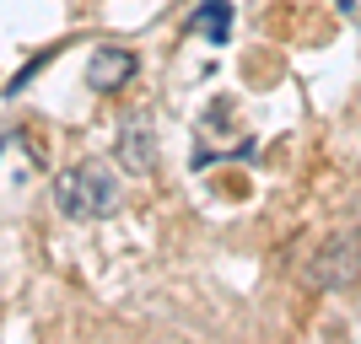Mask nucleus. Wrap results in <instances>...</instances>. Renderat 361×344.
Returning a JSON list of instances; mask_svg holds the SVG:
<instances>
[{
    "label": "nucleus",
    "instance_id": "f257e3e1",
    "mask_svg": "<svg viewBox=\"0 0 361 344\" xmlns=\"http://www.w3.org/2000/svg\"><path fill=\"white\" fill-rule=\"evenodd\" d=\"M54 205H60V215H71V221H103V215L119 210V183H114V172H108L103 162L71 167V172H60V183H54Z\"/></svg>",
    "mask_w": 361,
    "mask_h": 344
},
{
    "label": "nucleus",
    "instance_id": "0eeeda50",
    "mask_svg": "<svg viewBox=\"0 0 361 344\" xmlns=\"http://www.w3.org/2000/svg\"><path fill=\"white\" fill-rule=\"evenodd\" d=\"M334 6H340V11H345V16H356V0H334Z\"/></svg>",
    "mask_w": 361,
    "mask_h": 344
},
{
    "label": "nucleus",
    "instance_id": "39448f33",
    "mask_svg": "<svg viewBox=\"0 0 361 344\" xmlns=\"http://www.w3.org/2000/svg\"><path fill=\"white\" fill-rule=\"evenodd\" d=\"M189 32H200V38H211L221 49L232 38V0H200L195 16H189Z\"/></svg>",
    "mask_w": 361,
    "mask_h": 344
},
{
    "label": "nucleus",
    "instance_id": "f03ea898",
    "mask_svg": "<svg viewBox=\"0 0 361 344\" xmlns=\"http://www.w3.org/2000/svg\"><path fill=\"white\" fill-rule=\"evenodd\" d=\"M157 162H162V146H157L151 119H146V113H130L124 129H119V167L130 172V178H151Z\"/></svg>",
    "mask_w": 361,
    "mask_h": 344
},
{
    "label": "nucleus",
    "instance_id": "7ed1b4c3",
    "mask_svg": "<svg viewBox=\"0 0 361 344\" xmlns=\"http://www.w3.org/2000/svg\"><path fill=\"white\" fill-rule=\"evenodd\" d=\"M140 60L130 54V49H92V60H87V87L92 91H119L124 81H135Z\"/></svg>",
    "mask_w": 361,
    "mask_h": 344
},
{
    "label": "nucleus",
    "instance_id": "423d86ee",
    "mask_svg": "<svg viewBox=\"0 0 361 344\" xmlns=\"http://www.w3.org/2000/svg\"><path fill=\"white\" fill-rule=\"evenodd\" d=\"M49 60H54V49H44V54H32V60L22 65V70H16V81H11V87H6V97H16V91L27 87V81H32V75H38V70H44Z\"/></svg>",
    "mask_w": 361,
    "mask_h": 344
},
{
    "label": "nucleus",
    "instance_id": "20e7f679",
    "mask_svg": "<svg viewBox=\"0 0 361 344\" xmlns=\"http://www.w3.org/2000/svg\"><path fill=\"white\" fill-rule=\"evenodd\" d=\"M350 269H356V258H350V242L345 237H334L329 248H318L313 253V264H307V269H302V280L313 285H324V291H334V285H345L350 280Z\"/></svg>",
    "mask_w": 361,
    "mask_h": 344
}]
</instances>
